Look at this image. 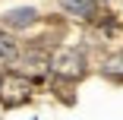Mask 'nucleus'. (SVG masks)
Listing matches in <instances>:
<instances>
[{
	"mask_svg": "<svg viewBox=\"0 0 123 120\" xmlns=\"http://www.w3.org/2000/svg\"><path fill=\"white\" fill-rule=\"evenodd\" d=\"M95 3H98V0H95Z\"/></svg>",
	"mask_w": 123,
	"mask_h": 120,
	"instance_id": "nucleus-7",
	"label": "nucleus"
},
{
	"mask_svg": "<svg viewBox=\"0 0 123 120\" xmlns=\"http://www.w3.org/2000/svg\"><path fill=\"white\" fill-rule=\"evenodd\" d=\"M0 98H3L6 107H19L32 98V79L22 73H10L0 79Z\"/></svg>",
	"mask_w": 123,
	"mask_h": 120,
	"instance_id": "nucleus-2",
	"label": "nucleus"
},
{
	"mask_svg": "<svg viewBox=\"0 0 123 120\" xmlns=\"http://www.w3.org/2000/svg\"><path fill=\"white\" fill-rule=\"evenodd\" d=\"M101 76L111 79V82H123V47L101 60Z\"/></svg>",
	"mask_w": 123,
	"mask_h": 120,
	"instance_id": "nucleus-4",
	"label": "nucleus"
},
{
	"mask_svg": "<svg viewBox=\"0 0 123 120\" xmlns=\"http://www.w3.org/2000/svg\"><path fill=\"white\" fill-rule=\"evenodd\" d=\"M0 60H10V63L19 60V44H16V38L6 32V25H0Z\"/></svg>",
	"mask_w": 123,
	"mask_h": 120,
	"instance_id": "nucleus-6",
	"label": "nucleus"
},
{
	"mask_svg": "<svg viewBox=\"0 0 123 120\" xmlns=\"http://www.w3.org/2000/svg\"><path fill=\"white\" fill-rule=\"evenodd\" d=\"M60 3L76 19H95V0H60Z\"/></svg>",
	"mask_w": 123,
	"mask_h": 120,
	"instance_id": "nucleus-5",
	"label": "nucleus"
},
{
	"mask_svg": "<svg viewBox=\"0 0 123 120\" xmlns=\"http://www.w3.org/2000/svg\"><path fill=\"white\" fill-rule=\"evenodd\" d=\"M35 19H38L35 6H16V10L3 13V25H10V29H29V25H35Z\"/></svg>",
	"mask_w": 123,
	"mask_h": 120,
	"instance_id": "nucleus-3",
	"label": "nucleus"
},
{
	"mask_svg": "<svg viewBox=\"0 0 123 120\" xmlns=\"http://www.w3.org/2000/svg\"><path fill=\"white\" fill-rule=\"evenodd\" d=\"M51 69L60 79H69V82L82 79L85 76V54H82V47H60V51H54Z\"/></svg>",
	"mask_w": 123,
	"mask_h": 120,
	"instance_id": "nucleus-1",
	"label": "nucleus"
},
{
	"mask_svg": "<svg viewBox=\"0 0 123 120\" xmlns=\"http://www.w3.org/2000/svg\"><path fill=\"white\" fill-rule=\"evenodd\" d=\"M0 79H3V76H0Z\"/></svg>",
	"mask_w": 123,
	"mask_h": 120,
	"instance_id": "nucleus-8",
	"label": "nucleus"
}]
</instances>
